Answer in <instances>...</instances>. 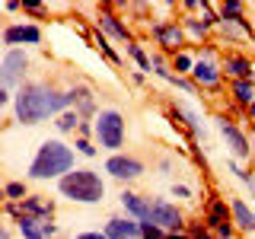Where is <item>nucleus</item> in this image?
I'll return each instance as SVG.
<instances>
[{"mask_svg": "<svg viewBox=\"0 0 255 239\" xmlns=\"http://www.w3.org/2000/svg\"><path fill=\"white\" fill-rule=\"evenodd\" d=\"M67 109H74L70 93H64L51 83H26L16 90L13 99V115L19 124H38L45 118H58Z\"/></svg>", "mask_w": 255, "mask_h": 239, "instance_id": "nucleus-1", "label": "nucleus"}, {"mask_svg": "<svg viewBox=\"0 0 255 239\" xmlns=\"http://www.w3.org/2000/svg\"><path fill=\"white\" fill-rule=\"evenodd\" d=\"M67 172H74V147H67L64 140H42V147L35 150L29 163V179H64Z\"/></svg>", "mask_w": 255, "mask_h": 239, "instance_id": "nucleus-2", "label": "nucleus"}, {"mask_svg": "<svg viewBox=\"0 0 255 239\" xmlns=\"http://www.w3.org/2000/svg\"><path fill=\"white\" fill-rule=\"evenodd\" d=\"M58 191L74 204H99L106 198V182L93 169H74L58 182Z\"/></svg>", "mask_w": 255, "mask_h": 239, "instance_id": "nucleus-3", "label": "nucleus"}, {"mask_svg": "<svg viewBox=\"0 0 255 239\" xmlns=\"http://www.w3.org/2000/svg\"><path fill=\"white\" fill-rule=\"evenodd\" d=\"M93 124H96V137H99V143L106 150L118 153L125 147V115L118 109H102L93 118Z\"/></svg>", "mask_w": 255, "mask_h": 239, "instance_id": "nucleus-4", "label": "nucleus"}, {"mask_svg": "<svg viewBox=\"0 0 255 239\" xmlns=\"http://www.w3.org/2000/svg\"><path fill=\"white\" fill-rule=\"evenodd\" d=\"M29 70V54L22 48H6L3 51V61H0V86L13 90V86H26L22 77Z\"/></svg>", "mask_w": 255, "mask_h": 239, "instance_id": "nucleus-5", "label": "nucleus"}, {"mask_svg": "<svg viewBox=\"0 0 255 239\" xmlns=\"http://www.w3.org/2000/svg\"><path fill=\"white\" fill-rule=\"evenodd\" d=\"M150 32H153V38H156V45H163L166 51H185V42H188V35H185V29H182V22H175V19H156L153 26H150Z\"/></svg>", "mask_w": 255, "mask_h": 239, "instance_id": "nucleus-6", "label": "nucleus"}, {"mask_svg": "<svg viewBox=\"0 0 255 239\" xmlns=\"http://www.w3.org/2000/svg\"><path fill=\"white\" fill-rule=\"evenodd\" d=\"M150 223H156L163 233H179L182 230V211L169 201H163V198H156V201H150Z\"/></svg>", "mask_w": 255, "mask_h": 239, "instance_id": "nucleus-7", "label": "nucleus"}, {"mask_svg": "<svg viewBox=\"0 0 255 239\" xmlns=\"http://www.w3.org/2000/svg\"><path fill=\"white\" fill-rule=\"evenodd\" d=\"M217 131L223 134V140H227V147H230V153H233L236 159H249L252 156V143H249V137H246L239 127L230 121V118H217Z\"/></svg>", "mask_w": 255, "mask_h": 239, "instance_id": "nucleus-8", "label": "nucleus"}, {"mask_svg": "<svg viewBox=\"0 0 255 239\" xmlns=\"http://www.w3.org/2000/svg\"><path fill=\"white\" fill-rule=\"evenodd\" d=\"M106 172L118 182H134L143 172V163L137 156H125V153H112L106 159Z\"/></svg>", "mask_w": 255, "mask_h": 239, "instance_id": "nucleus-9", "label": "nucleus"}, {"mask_svg": "<svg viewBox=\"0 0 255 239\" xmlns=\"http://www.w3.org/2000/svg\"><path fill=\"white\" fill-rule=\"evenodd\" d=\"M42 42V29L35 22H10L3 26V45L19 48V45H38Z\"/></svg>", "mask_w": 255, "mask_h": 239, "instance_id": "nucleus-10", "label": "nucleus"}, {"mask_svg": "<svg viewBox=\"0 0 255 239\" xmlns=\"http://www.w3.org/2000/svg\"><path fill=\"white\" fill-rule=\"evenodd\" d=\"M220 77H223V67H220V64H214V58H201V54H198V64H195V70H191L195 86L214 90V86L220 83Z\"/></svg>", "mask_w": 255, "mask_h": 239, "instance_id": "nucleus-11", "label": "nucleus"}, {"mask_svg": "<svg viewBox=\"0 0 255 239\" xmlns=\"http://www.w3.org/2000/svg\"><path fill=\"white\" fill-rule=\"evenodd\" d=\"M16 217H35V220H42V223H48L54 217V204L51 201H45V198H38V195H29L26 201H19L16 204Z\"/></svg>", "mask_w": 255, "mask_h": 239, "instance_id": "nucleus-12", "label": "nucleus"}, {"mask_svg": "<svg viewBox=\"0 0 255 239\" xmlns=\"http://www.w3.org/2000/svg\"><path fill=\"white\" fill-rule=\"evenodd\" d=\"M96 19H99V29H106L112 38H122V42H128V45L134 42V38H131V29H128V22L122 19V16H115L109 6H102Z\"/></svg>", "mask_w": 255, "mask_h": 239, "instance_id": "nucleus-13", "label": "nucleus"}, {"mask_svg": "<svg viewBox=\"0 0 255 239\" xmlns=\"http://www.w3.org/2000/svg\"><path fill=\"white\" fill-rule=\"evenodd\" d=\"M220 67H223V74L233 77V80H252L255 77V64L246 54H227Z\"/></svg>", "mask_w": 255, "mask_h": 239, "instance_id": "nucleus-14", "label": "nucleus"}, {"mask_svg": "<svg viewBox=\"0 0 255 239\" xmlns=\"http://www.w3.org/2000/svg\"><path fill=\"white\" fill-rule=\"evenodd\" d=\"M67 93H70V99H74V109L80 112V118H83V121L96 115V99H93V90H90L86 83H77V86H70Z\"/></svg>", "mask_w": 255, "mask_h": 239, "instance_id": "nucleus-15", "label": "nucleus"}, {"mask_svg": "<svg viewBox=\"0 0 255 239\" xmlns=\"http://www.w3.org/2000/svg\"><path fill=\"white\" fill-rule=\"evenodd\" d=\"M106 236L109 239H140V223L125 220V217H112L106 223Z\"/></svg>", "mask_w": 255, "mask_h": 239, "instance_id": "nucleus-16", "label": "nucleus"}, {"mask_svg": "<svg viewBox=\"0 0 255 239\" xmlns=\"http://www.w3.org/2000/svg\"><path fill=\"white\" fill-rule=\"evenodd\" d=\"M122 207L137 223H147L150 220V201H147V198H140V195H134V191H122Z\"/></svg>", "mask_w": 255, "mask_h": 239, "instance_id": "nucleus-17", "label": "nucleus"}, {"mask_svg": "<svg viewBox=\"0 0 255 239\" xmlns=\"http://www.w3.org/2000/svg\"><path fill=\"white\" fill-rule=\"evenodd\" d=\"M230 214H233V211L227 207V201H223V198H214V201L207 204V214H204L207 223H204V227L207 230H220L223 223H230Z\"/></svg>", "mask_w": 255, "mask_h": 239, "instance_id": "nucleus-18", "label": "nucleus"}, {"mask_svg": "<svg viewBox=\"0 0 255 239\" xmlns=\"http://www.w3.org/2000/svg\"><path fill=\"white\" fill-rule=\"evenodd\" d=\"M230 96H233V102L249 109L255 102V80H233L230 83Z\"/></svg>", "mask_w": 255, "mask_h": 239, "instance_id": "nucleus-19", "label": "nucleus"}, {"mask_svg": "<svg viewBox=\"0 0 255 239\" xmlns=\"http://www.w3.org/2000/svg\"><path fill=\"white\" fill-rule=\"evenodd\" d=\"M230 211H233V220L239 230H255V214L249 211V204L243 201V198H233L230 201Z\"/></svg>", "mask_w": 255, "mask_h": 239, "instance_id": "nucleus-20", "label": "nucleus"}, {"mask_svg": "<svg viewBox=\"0 0 255 239\" xmlns=\"http://www.w3.org/2000/svg\"><path fill=\"white\" fill-rule=\"evenodd\" d=\"M16 230L22 233V239H48L45 223L35 217H16Z\"/></svg>", "mask_w": 255, "mask_h": 239, "instance_id": "nucleus-21", "label": "nucleus"}, {"mask_svg": "<svg viewBox=\"0 0 255 239\" xmlns=\"http://www.w3.org/2000/svg\"><path fill=\"white\" fill-rule=\"evenodd\" d=\"M182 29H185L188 38H195V42H201V38H207V32H211V26L201 19V16H185V19H179Z\"/></svg>", "mask_w": 255, "mask_h": 239, "instance_id": "nucleus-22", "label": "nucleus"}, {"mask_svg": "<svg viewBox=\"0 0 255 239\" xmlns=\"http://www.w3.org/2000/svg\"><path fill=\"white\" fill-rule=\"evenodd\" d=\"M198 64V54L191 51H175L172 54V67H175V77H191V70H195Z\"/></svg>", "mask_w": 255, "mask_h": 239, "instance_id": "nucleus-23", "label": "nucleus"}, {"mask_svg": "<svg viewBox=\"0 0 255 239\" xmlns=\"http://www.w3.org/2000/svg\"><path fill=\"white\" fill-rule=\"evenodd\" d=\"M80 121H83V118H80V112H77V109H67L64 115L54 118V124H58V131H61V134H74L77 127H80Z\"/></svg>", "mask_w": 255, "mask_h": 239, "instance_id": "nucleus-24", "label": "nucleus"}, {"mask_svg": "<svg viewBox=\"0 0 255 239\" xmlns=\"http://www.w3.org/2000/svg\"><path fill=\"white\" fill-rule=\"evenodd\" d=\"M220 19H246V3H239V0H223V3L217 6Z\"/></svg>", "mask_w": 255, "mask_h": 239, "instance_id": "nucleus-25", "label": "nucleus"}, {"mask_svg": "<svg viewBox=\"0 0 255 239\" xmlns=\"http://www.w3.org/2000/svg\"><path fill=\"white\" fill-rule=\"evenodd\" d=\"M3 198H6V201H13V204L26 201V198H29L26 182H6V185H3Z\"/></svg>", "mask_w": 255, "mask_h": 239, "instance_id": "nucleus-26", "label": "nucleus"}, {"mask_svg": "<svg viewBox=\"0 0 255 239\" xmlns=\"http://www.w3.org/2000/svg\"><path fill=\"white\" fill-rule=\"evenodd\" d=\"M128 54L137 61V67H140V70H153V58H150V54L140 48V42H131V45H128Z\"/></svg>", "mask_w": 255, "mask_h": 239, "instance_id": "nucleus-27", "label": "nucleus"}, {"mask_svg": "<svg viewBox=\"0 0 255 239\" xmlns=\"http://www.w3.org/2000/svg\"><path fill=\"white\" fill-rule=\"evenodd\" d=\"M93 42H96V45H99V48H102V51H106V58H109L112 64H122V54H118V51H115V48H112V45H109V38H106V35H102V32H96V35H93Z\"/></svg>", "mask_w": 255, "mask_h": 239, "instance_id": "nucleus-28", "label": "nucleus"}, {"mask_svg": "<svg viewBox=\"0 0 255 239\" xmlns=\"http://www.w3.org/2000/svg\"><path fill=\"white\" fill-rule=\"evenodd\" d=\"M166 236H169V233H163L156 223H150V220L140 223V239H166Z\"/></svg>", "mask_w": 255, "mask_h": 239, "instance_id": "nucleus-29", "label": "nucleus"}, {"mask_svg": "<svg viewBox=\"0 0 255 239\" xmlns=\"http://www.w3.org/2000/svg\"><path fill=\"white\" fill-rule=\"evenodd\" d=\"M74 147H77V153H83V156H96V147H93L90 140H83V137H77Z\"/></svg>", "mask_w": 255, "mask_h": 239, "instance_id": "nucleus-30", "label": "nucleus"}, {"mask_svg": "<svg viewBox=\"0 0 255 239\" xmlns=\"http://www.w3.org/2000/svg\"><path fill=\"white\" fill-rule=\"evenodd\" d=\"M90 134H96V124H90V121H80V127H77V137L90 140Z\"/></svg>", "mask_w": 255, "mask_h": 239, "instance_id": "nucleus-31", "label": "nucleus"}, {"mask_svg": "<svg viewBox=\"0 0 255 239\" xmlns=\"http://www.w3.org/2000/svg\"><path fill=\"white\" fill-rule=\"evenodd\" d=\"M172 195L182 198V201H188V198H191V188L188 185H172Z\"/></svg>", "mask_w": 255, "mask_h": 239, "instance_id": "nucleus-32", "label": "nucleus"}, {"mask_svg": "<svg viewBox=\"0 0 255 239\" xmlns=\"http://www.w3.org/2000/svg\"><path fill=\"white\" fill-rule=\"evenodd\" d=\"M217 233V239H233V223H223L220 230H214Z\"/></svg>", "mask_w": 255, "mask_h": 239, "instance_id": "nucleus-33", "label": "nucleus"}, {"mask_svg": "<svg viewBox=\"0 0 255 239\" xmlns=\"http://www.w3.org/2000/svg\"><path fill=\"white\" fill-rule=\"evenodd\" d=\"M191 239H211V236H207V227H195V230H191Z\"/></svg>", "mask_w": 255, "mask_h": 239, "instance_id": "nucleus-34", "label": "nucleus"}, {"mask_svg": "<svg viewBox=\"0 0 255 239\" xmlns=\"http://www.w3.org/2000/svg\"><path fill=\"white\" fill-rule=\"evenodd\" d=\"M77 239H109V236L106 233H80Z\"/></svg>", "mask_w": 255, "mask_h": 239, "instance_id": "nucleus-35", "label": "nucleus"}, {"mask_svg": "<svg viewBox=\"0 0 255 239\" xmlns=\"http://www.w3.org/2000/svg\"><path fill=\"white\" fill-rule=\"evenodd\" d=\"M19 6H22V3H16V0H6L3 10H6V13H13V10H19Z\"/></svg>", "mask_w": 255, "mask_h": 239, "instance_id": "nucleus-36", "label": "nucleus"}, {"mask_svg": "<svg viewBox=\"0 0 255 239\" xmlns=\"http://www.w3.org/2000/svg\"><path fill=\"white\" fill-rule=\"evenodd\" d=\"M166 239H191V236H185V233H169Z\"/></svg>", "mask_w": 255, "mask_h": 239, "instance_id": "nucleus-37", "label": "nucleus"}, {"mask_svg": "<svg viewBox=\"0 0 255 239\" xmlns=\"http://www.w3.org/2000/svg\"><path fill=\"white\" fill-rule=\"evenodd\" d=\"M249 115H252V121H255V102H252V106H249Z\"/></svg>", "mask_w": 255, "mask_h": 239, "instance_id": "nucleus-38", "label": "nucleus"}]
</instances>
